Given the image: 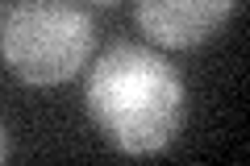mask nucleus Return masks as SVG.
<instances>
[{
	"label": "nucleus",
	"instance_id": "5",
	"mask_svg": "<svg viewBox=\"0 0 250 166\" xmlns=\"http://www.w3.org/2000/svg\"><path fill=\"white\" fill-rule=\"evenodd\" d=\"M92 4H100V9H113V4H121V0H92Z\"/></svg>",
	"mask_w": 250,
	"mask_h": 166
},
{
	"label": "nucleus",
	"instance_id": "2",
	"mask_svg": "<svg viewBox=\"0 0 250 166\" xmlns=\"http://www.w3.org/2000/svg\"><path fill=\"white\" fill-rule=\"evenodd\" d=\"M96 25L75 0H25L0 29L4 67L29 88H54L75 79L92 58Z\"/></svg>",
	"mask_w": 250,
	"mask_h": 166
},
{
	"label": "nucleus",
	"instance_id": "4",
	"mask_svg": "<svg viewBox=\"0 0 250 166\" xmlns=\"http://www.w3.org/2000/svg\"><path fill=\"white\" fill-rule=\"evenodd\" d=\"M4 158H9V129L0 125V162H4Z\"/></svg>",
	"mask_w": 250,
	"mask_h": 166
},
{
	"label": "nucleus",
	"instance_id": "3",
	"mask_svg": "<svg viewBox=\"0 0 250 166\" xmlns=\"http://www.w3.org/2000/svg\"><path fill=\"white\" fill-rule=\"evenodd\" d=\"M233 9H238V0H138L134 17L154 46L192 50L221 34Z\"/></svg>",
	"mask_w": 250,
	"mask_h": 166
},
{
	"label": "nucleus",
	"instance_id": "1",
	"mask_svg": "<svg viewBox=\"0 0 250 166\" xmlns=\"http://www.w3.org/2000/svg\"><path fill=\"white\" fill-rule=\"evenodd\" d=\"M88 116L121 154H159L184 125V79L167 58L134 42H113L88 75Z\"/></svg>",
	"mask_w": 250,
	"mask_h": 166
}]
</instances>
